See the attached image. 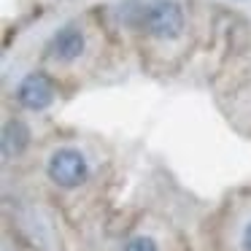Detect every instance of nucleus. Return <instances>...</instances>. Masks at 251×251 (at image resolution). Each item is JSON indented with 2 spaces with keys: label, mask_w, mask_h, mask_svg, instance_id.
I'll return each mask as SVG.
<instances>
[{
  "label": "nucleus",
  "mask_w": 251,
  "mask_h": 251,
  "mask_svg": "<svg viewBox=\"0 0 251 251\" xmlns=\"http://www.w3.org/2000/svg\"><path fill=\"white\" fill-rule=\"evenodd\" d=\"M125 22L141 25L146 33L157 35V38H176L184 30V11L173 0H127L125 8Z\"/></svg>",
  "instance_id": "obj_1"
},
{
  "label": "nucleus",
  "mask_w": 251,
  "mask_h": 251,
  "mask_svg": "<svg viewBox=\"0 0 251 251\" xmlns=\"http://www.w3.org/2000/svg\"><path fill=\"white\" fill-rule=\"evenodd\" d=\"M87 176H89L87 159H84L76 149H60V151L51 154V159H49V178L54 181L57 186L73 189V186L84 184Z\"/></svg>",
  "instance_id": "obj_2"
},
{
  "label": "nucleus",
  "mask_w": 251,
  "mask_h": 251,
  "mask_svg": "<svg viewBox=\"0 0 251 251\" xmlns=\"http://www.w3.org/2000/svg\"><path fill=\"white\" fill-rule=\"evenodd\" d=\"M19 103L30 111H44L54 100V84L44 73H30L22 84H19Z\"/></svg>",
  "instance_id": "obj_3"
},
{
  "label": "nucleus",
  "mask_w": 251,
  "mask_h": 251,
  "mask_svg": "<svg viewBox=\"0 0 251 251\" xmlns=\"http://www.w3.org/2000/svg\"><path fill=\"white\" fill-rule=\"evenodd\" d=\"M81 51H84V35H81V30H76V27H62L60 33L54 35V41H51V54L62 62L76 60Z\"/></svg>",
  "instance_id": "obj_4"
},
{
  "label": "nucleus",
  "mask_w": 251,
  "mask_h": 251,
  "mask_svg": "<svg viewBox=\"0 0 251 251\" xmlns=\"http://www.w3.org/2000/svg\"><path fill=\"white\" fill-rule=\"evenodd\" d=\"M30 143V130L22 125V122H8L3 127V154L6 157H17L27 149Z\"/></svg>",
  "instance_id": "obj_5"
},
{
  "label": "nucleus",
  "mask_w": 251,
  "mask_h": 251,
  "mask_svg": "<svg viewBox=\"0 0 251 251\" xmlns=\"http://www.w3.org/2000/svg\"><path fill=\"white\" fill-rule=\"evenodd\" d=\"M122 251H157V243L151 238H132Z\"/></svg>",
  "instance_id": "obj_6"
},
{
  "label": "nucleus",
  "mask_w": 251,
  "mask_h": 251,
  "mask_svg": "<svg viewBox=\"0 0 251 251\" xmlns=\"http://www.w3.org/2000/svg\"><path fill=\"white\" fill-rule=\"evenodd\" d=\"M243 249L251 251V224L246 227V232H243Z\"/></svg>",
  "instance_id": "obj_7"
}]
</instances>
